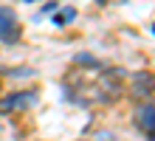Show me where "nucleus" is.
Masks as SVG:
<instances>
[{
	"label": "nucleus",
	"instance_id": "nucleus-3",
	"mask_svg": "<svg viewBox=\"0 0 155 141\" xmlns=\"http://www.w3.org/2000/svg\"><path fill=\"white\" fill-rule=\"evenodd\" d=\"M135 127L144 130V133L155 130V102H144V105L135 107Z\"/></svg>",
	"mask_w": 155,
	"mask_h": 141
},
{
	"label": "nucleus",
	"instance_id": "nucleus-6",
	"mask_svg": "<svg viewBox=\"0 0 155 141\" xmlns=\"http://www.w3.org/2000/svg\"><path fill=\"white\" fill-rule=\"evenodd\" d=\"M150 141H155V130H152V133H150Z\"/></svg>",
	"mask_w": 155,
	"mask_h": 141
},
{
	"label": "nucleus",
	"instance_id": "nucleus-2",
	"mask_svg": "<svg viewBox=\"0 0 155 141\" xmlns=\"http://www.w3.org/2000/svg\"><path fill=\"white\" fill-rule=\"evenodd\" d=\"M31 105H37V93H34V90L8 93L6 99H0V110H6V113H12V110H25V107H31Z\"/></svg>",
	"mask_w": 155,
	"mask_h": 141
},
{
	"label": "nucleus",
	"instance_id": "nucleus-1",
	"mask_svg": "<svg viewBox=\"0 0 155 141\" xmlns=\"http://www.w3.org/2000/svg\"><path fill=\"white\" fill-rule=\"evenodd\" d=\"M20 40V23L12 8L0 6V42H17Z\"/></svg>",
	"mask_w": 155,
	"mask_h": 141
},
{
	"label": "nucleus",
	"instance_id": "nucleus-5",
	"mask_svg": "<svg viewBox=\"0 0 155 141\" xmlns=\"http://www.w3.org/2000/svg\"><path fill=\"white\" fill-rule=\"evenodd\" d=\"M74 17H76V8H62V12L54 17V23H57V25H65V23L74 20Z\"/></svg>",
	"mask_w": 155,
	"mask_h": 141
},
{
	"label": "nucleus",
	"instance_id": "nucleus-4",
	"mask_svg": "<svg viewBox=\"0 0 155 141\" xmlns=\"http://www.w3.org/2000/svg\"><path fill=\"white\" fill-rule=\"evenodd\" d=\"M152 90H155V73L135 71V76H133V93H135V96H150Z\"/></svg>",
	"mask_w": 155,
	"mask_h": 141
}]
</instances>
